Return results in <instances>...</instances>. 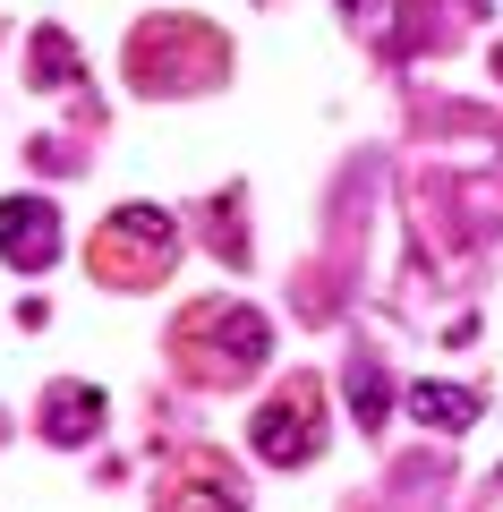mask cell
<instances>
[{
	"instance_id": "5",
	"label": "cell",
	"mask_w": 503,
	"mask_h": 512,
	"mask_svg": "<svg viewBox=\"0 0 503 512\" xmlns=\"http://www.w3.org/2000/svg\"><path fill=\"white\" fill-rule=\"evenodd\" d=\"M154 512H248V487L231 478V461H180V470L162 478V495H154Z\"/></svg>"
},
{
	"instance_id": "6",
	"label": "cell",
	"mask_w": 503,
	"mask_h": 512,
	"mask_svg": "<svg viewBox=\"0 0 503 512\" xmlns=\"http://www.w3.org/2000/svg\"><path fill=\"white\" fill-rule=\"evenodd\" d=\"M94 427H103V393L94 384H52L43 393V436L52 444H86Z\"/></svg>"
},
{
	"instance_id": "7",
	"label": "cell",
	"mask_w": 503,
	"mask_h": 512,
	"mask_svg": "<svg viewBox=\"0 0 503 512\" xmlns=\"http://www.w3.org/2000/svg\"><path fill=\"white\" fill-rule=\"evenodd\" d=\"M410 410H418V427H444V436L478 427V393L469 384H410Z\"/></svg>"
},
{
	"instance_id": "8",
	"label": "cell",
	"mask_w": 503,
	"mask_h": 512,
	"mask_svg": "<svg viewBox=\"0 0 503 512\" xmlns=\"http://www.w3.org/2000/svg\"><path fill=\"white\" fill-rule=\"evenodd\" d=\"M350 419L359 427H384V410H393V384H384V367H376V350H350Z\"/></svg>"
},
{
	"instance_id": "3",
	"label": "cell",
	"mask_w": 503,
	"mask_h": 512,
	"mask_svg": "<svg viewBox=\"0 0 503 512\" xmlns=\"http://www.w3.org/2000/svg\"><path fill=\"white\" fill-rule=\"evenodd\" d=\"M248 444L273 461V470H299V461H316V453H324V384H316V376H290L282 393L256 410Z\"/></svg>"
},
{
	"instance_id": "1",
	"label": "cell",
	"mask_w": 503,
	"mask_h": 512,
	"mask_svg": "<svg viewBox=\"0 0 503 512\" xmlns=\"http://www.w3.org/2000/svg\"><path fill=\"white\" fill-rule=\"evenodd\" d=\"M171 350H180V367H188L197 384H239V376L265 367L273 333H265V316H256V308H222V299H205V308L180 316Z\"/></svg>"
},
{
	"instance_id": "9",
	"label": "cell",
	"mask_w": 503,
	"mask_h": 512,
	"mask_svg": "<svg viewBox=\"0 0 503 512\" xmlns=\"http://www.w3.org/2000/svg\"><path fill=\"white\" fill-rule=\"evenodd\" d=\"M35 77H52V86L69 77V35H52V26L35 35Z\"/></svg>"
},
{
	"instance_id": "2",
	"label": "cell",
	"mask_w": 503,
	"mask_h": 512,
	"mask_svg": "<svg viewBox=\"0 0 503 512\" xmlns=\"http://www.w3.org/2000/svg\"><path fill=\"white\" fill-rule=\"evenodd\" d=\"M171 256H180V222L162 214V205H120V214L94 231V274H103L111 291L162 282V274H171Z\"/></svg>"
},
{
	"instance_id": "4",
	"label": "cell",
	"mask_w": 503,
	"mask_h": 512,
	"mask_svg": "<svg viewBox=\"0 0 503 512\" xmlns=\"http://www.w3.org/2000/svg\"><path fill=\"white\" fill-rule=\"evenodd\" d=\"M0 256L18 265V274H43L60 256V214L52 197H0Z\"/></svg>"
}]
</instances>
